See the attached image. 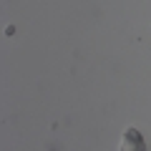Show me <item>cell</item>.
<instances>
[{
    "label": "cell",
    "mask_w": 151,
    "mask_h": 151,
    "mask_svg": "<svg viewBox=\"0 0 151 151\" xmlns=\"http://www.w3.org/2000/svg\"><path fill=\"white\" fill-rule=\"evenodd\" d=\"M119 151H146L144 136H141L136 129H126L124 136H121V146H119Z\"/></svg>",
    "instance_id": "cell-1"
}]
</instances>
